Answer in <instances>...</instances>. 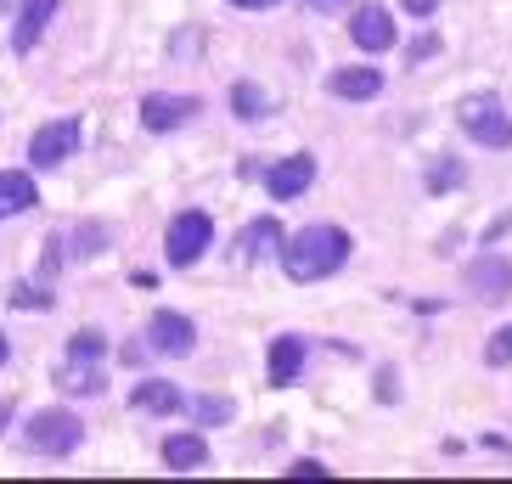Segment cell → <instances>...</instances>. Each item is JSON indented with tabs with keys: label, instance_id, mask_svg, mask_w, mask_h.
Masks as SVG:
<instances>
[{
	"label": "cell",
	"instance_id": "obj_6",
	"mask_svg": "<svg viewBox=\"0 0 512 484\" xmlns=\"http://www.w3.org/2000/svg\"><path fill=\"white\" fill-rule=\"evenodd\" d=\"M467 293H473V299L479 304H501V299H512V265L507 259H473V265H467Z\"/></svg>",
	"mask_w": 512,
	"mask_h": 484
},
{
	"label": "cell",
	"instance_id": "obj_7",
	"mask_svg": "<svg viewBox=\"0 0 512 484\" xmlns=\"http://www.w3.org/2000/svg\"><path fill=\"white\" fill-rule=\"evenodd\" d=\"M192 113H197V96H169V91H158V96H147V102H141V124H147L152 136L192 124Z\"/></svg>",
	"mask_w": 512,
	"mask_h": 484
},
{
	"label": "cell",
	"instance_id": "obj_1",
	"mask_svg": "<svg viewBox=\"0 0 512 484\" xmlns=\"http://www.w3.org/2000/svg\"><path fill=\"white\" fill-rule=\"evenodd\" d=\"M276 259H282V271L293 282H321V276H332L349 259V231L344 226H304L293 237H282V254Z\"/></svg>",
	"mask_w": 512,
	"mask_h": 484
},
{
	"label": "cell",
	"instance_id": "obj_10",
	"mask_svg": "<svg viewBox=\"0 0 512 484\" xmlns=\"http://www.w3.org/2000/svg\"><path fill=\"white\" fill-rule=\"evenodd\" d=\"M265 181H271V197H282V203L287 197H304L310 181H316V158H310V152H293V158H282Z\"/></svg>",
	"mask_w": 512,
	"mask_h": 484
},
{
	"label": "cell",
	"instance_id": "obj_3",
	"mask_svg": "<svg viewBox=\"0 0 512 484\" xmlns=\"http://www.w3.org/2000/svg\"><path fill=\"white\" fill-rule=\"evenodd\" d=\"M209 237H214V226H209V214H203V209L175 214V220H169V231H164L169 265H175V271H192L197 259L209 254Z\"/></svg>",
	"mask_w": 512,
	"mask_h": 484
},
{
	"label": "cell",
	"instance_id": "obj_17",
	"mask_svg": "<svg viewBox=\"0 0 512 484\" xmlns=\"http://www.w3.org/2000/svg\"><path fill=\"white\" fill-rule=\"evenodd\" d=\"M299 366H304V344H299V338H276V344H271V383H276V389L299 383Z\"/></svg>",
	"mask_w": 512,
	"mask_h": 484
},
{
	"label": "cell",
	"instance_id": "obj_16",
	"mask_svg": "<svg viewBox=\"0 0 512 484\" xmlns=\"http://www.w3.org/2000/svg\"><path fill=\"white\" fill-rule=\"evenodd\" d=\"M242 248H237V259H265V254H282V226L276 220H254V226L242 231Z\"/></svg>",
	"mask_w": 512,
	"mask_h": 484
},
{
	"label": "cell",
	"instance_id": "obj_26",
	"mask_svg": "<svg viewBox=\"0 0 512 484\" xmlns=\"http://www.w3.org/2000/svg\"><path fill=\"white\" fill-rule=\"evenodd\" d=\"M434 6H439V0H406V12H411V17H428Z\"/></svg>",
	"mask_w": 512,
	"mask_h": 484
},
{
	"label": "cell",
	"instance_id": "obj_15",
	"mask_svg": "<svg viewBox=\"0 0 512 484\" xmlns=\"http://www.w3.org/2000/svg\"><path fill=\"white\" fill-rule=\"evenodd\" d=\"M164 462L175 473H192V468H203V462H209V445H203L197 434H169L164 439Z\"/></svg>",
	"mask_w": 512,
	"mask_h": 484
},
{
	"label": "cell",
	"instance_id": "obj_25",
	"mask_svg": "<svg viewBox=\"0 0 512 484\" xmlns=\"http://www.w3.org/2000/svg\"><path fill=\"white\" fill-rule=\"evenodd\" d=\"M434 51H439V40H434V34H422V40H411V62H417V57H434Z\"/></svg>",
	"mask_w": 512,
	"mask_h": 484
},
{
	"label": "cell",
	"instance_id": "obj_5",
	"mask_svg": "<svg viewBox=\"0 0 512 484\" xmlns=\"http://www.w3.org/2000/svg\"><path fill=\"white\" fill-rule=\"evenodd\" d=\"M74 152H79V124L74 119H57V124H46V130H34L29 164L34 169H57V164H68Z\"/></svg>",
	"mask_w": 512,
	"mask_h": 484
},
{
	"label": "cell",
	"instance_id": "obj_2",
	"mask_svg": "<svg viewBox=\"0 0 512 484\" xmlns=\"http://www.w3.org/2000/svg\"><path fill=\"white\" fill-rule=\"evenodd\" d=\"M456 119H462V130L479 147H512V113L501 96H467L462 107H456Z\"/></svg>",
	"mask_w": 512,
	"mask_h": 484
},
{
	"label": "cell",
	"instance_id": "obj_19",
	"mask_svg": "<svg viewBox=\"0 0 512 484\" xmlns=\"http://www.w3.org/2000/svg\"><path fill=\"white\" fill-rule=\"evenodd\" d=\"M231 107H237L242 119H265V113H271V96L242 79V85H231Z\"/></svg>",
	"mask_w": 512,
	"mask_h": 484
},
{
	"label": "cell",
	"instance_id": "obj_8",
	"mask_svg": "<svg viewBox=\"0 0 512 484\" xmlns=\"http://www.w3.org/2000/svg\"><path fill=\"white\" fill-rule=\"evenodd\" d=\"M147 344L158 349V355H192L197 327L186 316H175V310H158V316H152V327H147Z\"/></svg>",
	"mask_w": 512,
	"mask_h": 484
},
{
	"label": "cell",
	"instance_id": "obj_22",
	"mask_svg": "<svg viewBox=\"0 0 512 484\" xmlns=\"http://www.w3.org/2000/svg\"><path fill=\"white\" fill-rule=\"evenodd\" d=\"M96 248H107V231H96V226H85V231H79V242H74V254H79V259H91V254H96Z\"/></svg>",
	"mask_w": 512,
	"mask_h": 484
},
{
	"label": "cell",
	"instance_id": "obj_21",
	"mask_svg": "<svg viewBox=\"0 0 512 484\" xmlns=\"http://www.w3.org/2000/svg\"><path fill=\"white\" fill-rule=\"evenodd\" d=\"M68 355H107V338H102V333H74Z\"/></svg>",
	"mask_w": 512,
	"mask_h": 484
},
{
	"label": "cell",
	"instance_id": "obj_20",
	"mask_svg": "<svg viewBox=\"0 0 512 484\" xmlns=\"http://www.w3.org/2000/svg\"><path fill=\"white\" fill-rule=\"evenodd\" d=\"M484 361H490V366H507L512 361V327H501V333L484 344Z\"/></svg>",
	"mask_w": 512,
	"mask_h": 484
},
{
	"label": "cell",
	"instance_id": "obj_28",
	"mask_svg": "<svg viewBox=\"0 0 512 484\" xmlns=\"http://www.w3.org/2000/svg\"><path fill=\"white\" fill-rule=\"evenodd\" d=\"M242 12H265V6H276V0H237Z\"/></svg>",
	"mask_w": 512,
	"mask_h": 484
},
{
	"label": "cell",
	"instance_id": "obj_9",
	"mask_svg": "<svg viewBox=\"0 0 512 484\" xmlns=\"http://www.w3.org/2000/svg\"><path fill=\"white\" fill-rule=\"evenodd\" d=\"M349 40H355V46L361 51H389L394 46V17L383 12V6H361V12L349 17Z\"/></svg>",
	"mask_w": 512,
	"mask_h": 484
},
{
	"label": "cell",
	"instance_id": "obj_29",
	"mask_svg": "<svg viewBox=\"0 0 512 484\" xmlns=\"http://www.w3.org/2000/svg\"><path fill=\"white\" fill-rule=\"evenodd\" d=\"M6 355H12V349H6V333H0V366H6Z\"/></svg>",
	"mask_w": 512,
	"mask_h": 484
},
{
	"label": "cell",
	"instance_id": "obj_11",
	"mask_svg": "<svg viewBox=\"0 0 512 484\" xmlns=\"http://www.w3.org/2000/svg\"><path fill=\"white\" fill-rule=\"evenodd\" d=\"M51 17H57V0H23L17 29H12V51H34V40L51 29Z\"/></svg>",
	"mask_w": 512,
	"mask_h": 484
},
{
	"label": "cell",
	"instance_id": "obj_4",
	"mask_svg": "<svg viewBox=\"0 0 512 484\" xmlns=\"http://www.w3.org/2000/svg\"><path fill=\"white\" fill-rule=\"evenodd\" d=\"M79 417L74 411H40V417H29V445L40 456H68L79 445Z\"/></svg>",
	"mask_w": 512,
	"mask_h": 484
},
{
	"label": "cell",
	"instance_id": "obj_24",
	"mask_svg": "<svg viewBox=\"0 0 512 484\" xmlns=\"http://www.w3.org/2000/svg\"><path fill=\"white\" fill-rule=\"evenodd\" d=\"M287 479H327V468H321V462H310V456H304V462H293V468H287Z\"/></svg>",
	"mask_w": 512,
	"mask_h": 484
},
{
	"label": "cell",
	"instance_id": "obj_18",
	"mask_svg": "<svg viewBox=\"0 0 512 484\" xmlns=\"http://www.w3.org/2000/svg\"><path fill=\"white\" fill-rule=\"evenodd\" d=\"M130 400H136V411H181L186 400H181V389H175V383H136V394H130Z\"/></svg>",
	"mask_w": 512,
	"mask_h": 484
},
{
	"label": "cell",
	"instance_id": "obj_13",
	"mask_svg": "<svg viewBox=\"0 0 512 484\" xmlns=\"http://www.w3.org/2000/svg\"><path fill=\"white\" fill-rule=\"evenodd\" d=\"M377 91H383L377 68H338L332 74V96H344V102H372Z\"/></svg>",
	"mask_w": 512,
	"mask_h": 484
},
{
	"label": "cell",
	"instance_id": "obj_30",
	"mask_svg": "<svg viewBox=\"0 0 512 484\" xmlns=\"http://www.w3.org/2000/svg\"><path fill=\"white\" fill-rule=\"evenodd\" d=\"M6 6H12V0H0V12H6Z\"/></svg>",
	"mask_w": 512,
	"mask_h": 484
},
{
	"label": "cell",
	"instance_id": "obj_14",
	"mask_svg": "<svg viewBox=\"0 0 512 484\" xmlns=\"http://www.w3.org/2000/svg\"><path fill=\"white\" fill-rule=\"evenodd\" d=\"M34 175H23V169H0V220L6 214H23V209H34Z\"/></svg>",
	"mask_w": 512,
	"mask_h": 484
},
{
	"label": "cell",
	"instance_id": "obj_23",
	"mask_svg": "<svg viewBox=\"0 0 512 484\" xmlns=\"http://www.w3.org/2000/svg\"><path fill=\"white\" fill-rule=\"evenodd\" d=\"M192 411H197V417H209V423H226V417H231L226 400H192Z\"/></svg>",
	"mask_w": 512,
	"mask_h": 484
},
{
	"label": "cell",
	"instance_id": "obj_27",
	"mask_svg": "<svg viewBox=\"0 0 512 484\" xmlns=\"http://www.w3.org/2000/svg\"><path fill=\"white\" fill-rule=\"evenodd\" d=\"M310 12H338V6H349V0H304Z\"/></svg>",
	"mask_w": 512,
	"mask_h": 484
},
{
	"label": "cell",
	"instance_id": "obj_12",
	"mask_svg": "<svg viewBox=\"0 0 512 484\" xmlns=\"http://www.w3.org/2000/svg\"><path fill=\"white\" fill-rule=\"evenodd\" d=\"M57 383L68 394H102V355H68L62 361V372H57Z\"/></svg>",
	"mask_w": 512,
	"mask_h": 484
}]
</instances>
